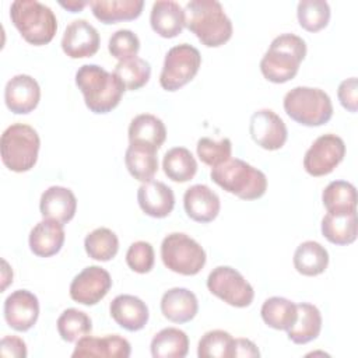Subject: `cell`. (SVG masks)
I'll return each mask as SVG.
<instances>
[{
  "mask_svg": "<svg viewBox=\"0 0 358 358\" xmlns=\"http://www.w3.org/2000/svg\"><path fill=\"white\" fill-rule=\"evenodd\" d=\"M345 144L341 137L333 133L319 136L308 148L303 157L305 171L315 178L329 175L344 159Z\"/></svg>",
  "mask_w": 358,
  "mask_h": 358,
  "instance_id": "obj_11",
  "label": "cell"
},
{
  "mask_svg": "<svg viewBox=\"0 0 358 358\" xmlns=\"http://www.w3.org/2000/svg\"><path fill=\"white\" fill-rule=\"evenodd\" d=\"M166 140V127L164 122L151 113H141L131 119L129 124V143L150 147L155 151Z\"/></svg>",
  "mask_w": 358,
  "mask_h": 358,
  "instance_id": "obj_25",
  "label": "cell"
},
{
  "mask_svg": "<svg viewBox=\"0 0 358 358\" xmlns=\"http://www.w3.org/2000/svg\"><path fill=\"white\" fill-rule=\"evenodd\" d=\"M183 207L190 220L207 224L217 218L221 203L218 194L207 185H193L183 194Z\"/></svg>",
  "mask_w": 358,
  "mask_h": 358,
  "instance_id": "obj_18",
  "label": "cell"
},
{
  "mask_svg": "<svg viewBox=\"0 0 358 358\" xmlns=\"http://www.w3.org/2000/svg\"><path fill=\"white\" fill-rule=\"evenodd\" d=\"M76 85L81 91L87 108L98 115L113 110L126 91L115 73H109L98 64L81 66L76 73Z\"/></svg>",
  "mask_w": 358,
  "mask_h": 358,
  "instance_id": "obj_2",
  "label": "cell"
},
{
  "mask_svg": "<svg viewBox=\"0 0 358 358\" xmlns=\"http://www.w3.org/2000/svg\"><path fill=\"white\" fill-rule=\"evenodd\" d=\"M108 50L119 62L136 57L140 50V39L130 29H117L109 38Z\"/></svg>",
  "mask_w": 358,
  "mask_h": 358,
  "instance_id": "obj_41",
  "label": "cell"
},
{
  "mask_svg": "<svg viewBox=\"0 0 358 358\" xmlns=\"http://www.w3.org/2000/svg\"><path fill=\"white\" fill-rule=\"evenodd\" d=\"M208 291L235 308H246L253 302L255 291L250 282L234 267L218 266L207 277Z\"/></svg>",
  "mask_w": 358,
  "mask_h": 358,
  "instance_id": "obj_10",
  "label": "cell"
},
{
  "mask_svg": "<svg viewBox=\"0 0 358 358\" xmlns=\"http://www.w3.org/2000/svg\"><path fill=\"white\" fill-rule=\"evenodd\" d=\"M210 178L221 189L242 200L260 199L267 190L266 175L239 158H229L227 162L211 168Z\"/></svg>",
  "mask_w": 358,
  "mask_h": 358,
  "instance_id": "obj_5",
  "label": "cell"
},
{
  "mask_svg": "<svg viewBox=\"0 0 358 358\" xmlns=\"http://www.w3.org/2000/svg\"><path fill=\"white\" fill-rule=\"evenodd\" d=\"M282 105L292 120L308 127L322 126L333 116L331 99L320 88L295 87L285 94Z\"/></svg>",
  "mask_w": 358,
  "mask_h": 358,
  "instance_id": "obj_7",
  "label": "cell"
},
{
  "mask_svg": "<svg viewBox=\"0 0 358 358\" xmlns=\"http://www.w3.org/2000/svg\"><path fill=\"white\" fill-rule=\"evenodd\" d=\"M165 175L178 183L189 182L197 172V161L185 147H173L168 150L162 159Z\"/></svg>",
  "mask_w": 358,
  "mask_h": 358,
  "instance_id": "obj_34",
  "label": "cell"
},
{
  "mask_svg": "<svg viewBox=\"0 0 358 358\" xmlns=\"http://www.w3.org/2000/svg\"><path fill=\"white\" fill-rule=\"evenodd\" d=\"M201 66V55L197 48L180 43L168 50L159 74V84L165 91L173 92L190 83Z\"/></svg>",
  "mask_w": 358,
  "mask_h": 358,
  "instance_id": "obj_9",
  "label": "cell"
},
{
  "mask_svg": "<svg viewBox=\"0 0 358 358\" xmlns=\"http://www.w3.org/2000/svg\"><path fill=\"white\" fill-rule=\"evenodd\" d=\"M161 312L164 317L172 323H187L197 315L199 301L190 289L175 287L164 292L161 298Z\"/></svg>",
  "mask_w": 358,
  "mask_h": 358,
  "instance_id": "obj_23",
  "label": "cell"
},
{
  "mask_svg": "<svg viewBox=\"0 0 358 358\" xmlns=\"http://www.w3.org/2000/svg\"><path fill=\"white\" fill-rule=\"evenodd\" d=\"M59 4L71 11V13H77V11H81L85 6L90 4V1H85V0H69V1H59Z\"/></svg>",
  "mask_w": 358,
  "mask_h": 358,
  "instance_id": "obj_46",
  "label": "cell"
},
{
  "mask_svg": "<svg viewBox=\"0 0 358 358\" xmlns=\"http://www.w3.org/2000/svg\"><path fill=\"white\" fill-rule=\"evenodd\" d=\"M185 27L207 48H218L232 36V22L217 0H190L185 6Z\"/></svg>",
  "mask_w": 358,
  "mask_h": 358,
  "instance_id": "obj_1",
  "label": "cell"
},
{
  "mask_svg": "<svg viewBox=\"0 0 358 358\" xmlns=\"http://www.w3.org/2000/svg\"><path fill=\"white\" fill-rule=\"evenodd\" d=\"M234 337L225 330H210L197 345L199 358H234Z\"/></svg>",
  "mask_w": 358,
  "mask_h": 358,
  "instance_id": "obj_39",
  "label": "cell"
},
{
  "mask_svg": "<svg viewBox=\"0 0 358 358\" xmlns=\"http://www.w3.org/2000/svg\"><path fill=\"white\" fill-rule=\"evenodd\" d=\"M197 157L200 161L211 168H215L231 158L232 154V143L228 137L215 141L208 137H201L196 145Z\"/></svg>",
  "mask_w": 358,
  "mask_h": 358,
  "instance_id": "obj_40",
  "label": "cell"
},
{
  "mask_svg": "<svg viewBox=\"0 0 358 358\" xmlns=\"http://www.w3.org/2000/svg\"><path fill=\"white\" fill-rule=\"evenodd\" d=\"M249 133L259 147L268 151L280 150L288 137L284 120L274 110L266 108L253 112L249 122Z\"/></svg>",
  "mask_w": 358,
  "mask_h": 358,
  "instance_id": "obj_13",
  "label": "cell"
},
{
  "mask_svg": "<svg viewBox=\"0 0 358 358\" xmlns=\"http://www.w3.org/2000/svg\"><path fill=\"white\" fill-rule=\"evenodd\" d=\"M0 352L11 358H25L28 354L25 341L17 336H4L0 341Z\"/></svg>",
  "mask_w": 358,
  "mask_h": 358,
  "instance_id": "obj_44",
  "label": "cell"
},
{
  "mask_svg": "<svg viewBox=\"0 0 358 358\" xmlns=\"http://www.w3.org/2000/svg\"><path fill=\"white\" fill-rule=\"evenodd\" d=\"M113 73L122 81L126 91H136L148 83L151 77V66L147 60L136 56L117 62Z\"/></svg>",
  "mask_w": 358,
  "mask_h": 358,
  "instance_id": "obj_36",
  "label": "cell"
},
{
  "mask_svg": "<svg viewBox=\"0 0 358 358\" xmlns=\"http://www.w3.org/2000/svg\"><path fill=\"white\" fill-rule=\"evenodd\" d=\"M337 96L344 109L351 113L358 110V81L357 77H350L340 83Z\"/></svg>",
  "mask_w": 358,
  "mask_h": 358,
  "instance_id": "obj_43",
  "label": "cell"
},
{
  "mask_svg": "<svg viewBox=\"0 0 358 358\" xmlns=\"http://www.w3.org/2000/svg\"><path fill=\"white\" fill-rule=\"evenodd\" d=\"M124 164L134 179L143 183L150 182L158 171L157 151L145 145L129 144L124 152Z\"/></svg>",
  "mask_w": 358,
  "mask_h": 358,
  "instance_id": "obj_30",
  "label": "cell"
},
{
  "mask_svg": "<svg viewBox=\"0 0 358 358\" xmlns=\"http://www.w3.org/2000/svg\"><path fill=\"white\" fill-rule=\"evenodd\" d=\"M131 354L130 343L119 334H106L103 337L83 336L77 340L73 358H127Z\"/></svg>",
  "mask_w": 358,
  "mask_h": 358,
  "instance_id": "obj_17",
  "label": "cell"
},
{
  "mask_svg": "<svg viewBox=\"0 0 358 358\" xmlns=\"http://www.w3.org/2000/svg\"><path fill=\"white\" fill-rule=\"evenodd\" d=\"M112 287L110 274L99 266L83 268L70 284V298L81 305L92 306L106 296Z\"/></svg>",
  "mask_w": 358,
  "mask_h": 358,
  "instance_id": "obj_12",
  "label": "cell"
},
{
  "mask_svg": "<svg viewBox=\"0 0 358 358\" xmlns=\"http://www.w3.org/2000/svg\"><path fill=\"white\" fill-rule=\"evenodd\" d=\"M296 309L298 317L292 327L287 330V336L295 344H306L320 334L322 313L315 305L308 302L296 303Z\"/></svg>",
  "mask_w": 358,
  "mask_h": 358,
  "instance_id": "obj_27",
  "label": "cell"
},
{
  "mask_svg": "<svg viewBox=\"0 0 358 358\" xmlns=\"http://www.w3.org/2000/svg\"><path fill=\"white\" fill-rule=\"evenodd\" d=\"M322 235L334 245H350L357 239V213L331 214L322 218Z\"/></svg>",
  "mask_w": 358,
  "mask_h": 358,
  "instance_id": "obj_29",
  "label": "cell"
},
{
  "mask_svg": "<svg viewBox=\"0 0 358 358\" xmlns=\"http://www.w3.org/2000/svg\"><path fill=\"white\" fill-rule=\"evenodd\" d=\"M41 147L38 131L25 123L8 126L0 138L1 161L13 172L31 171L36 161Z\"/></svg>",
  "mask_w": 358,
  "mask_h": 358,
  "instance_id": "obj_6",
  "label": "cell"
},
{
  "mask_svg": "<svg viewBox=\"0 0 358 358\" xmlns=\"http://www.w3.org/2000/svg\"><path fill=\"white\" fill-rule=\"evenodd\" d=\"M150 348L154 358H185L189 352V337L180 329L165 327L152 337Z\"/></svg>",
  "mask_w": 358,
  "mask_h": 358,
  "instance_id": "obj_31",
  "label": "cell"
},
{
  "mask_svg": "<svg viewBox=\"0 0 358 358\" xmlns=\"http://www.w3.org/2000/svg\"><path fill=\"white\" fill-rule=\"evenodd\" d=\"M66 239L63 224L43 218L29 232L31 252L38 257H50L60 252Z\"/></svg>",
  "mask_w": 358,
  "mask_h": 358,
  "instance_id": "obj_22",
  "label": "cell"
},
{
  "mask_svg": "<svg viewBox=\"0 0 358 358\" xmlns=\"http://www.w3.org/2000/svg\"><path fill=\"white\" fill-rule=\"evenodd\" d=\"M306 56V42L295 34L275 36L260 60L263 77L274 84L292 80Z\"/></svg>",
  "mask_w": 358,
  "mask_h": 358,
  "instance_id": "obj_3",
  "label": "cell"
},
{
  "mask_svg": "<svg viewBox=\"0 0 358 358\" xmlns=\"http://www.w3.org/2000/svg\"><path fill=\"white\" fill-rule=\"evenodd\" d=\"M150 24L159 36L175 38L185 28V10L176 1L158 0L152 4Z\"/></svg>",
  "mask_w": 358,
  "mask_h": 358,
  "instance_id": "obj_24",
  "label": "cell"
},
{
  "mask_svg": "<svg viewBox=\"0 0 358 358\" xmlns=\"http://www.w3.org/2000/svg\"><path fill=\"white\" fill-rule=\"evenodd\" d=\"M299 25L308 32H317L330 21V6L324 0H301L296 7Z\"/></svg>",
  "mask_w": 358,
  "mask_h": 358,
  "instance_id": "obj_37",
  "label": "cell"
},
{
  "mask_svg": "<svg viewBox=\"0 0 358 358\" xmlns=\"http://www.w3.org/2000/svg\"><path fill=\"white\" fill-rule=\"evenodd\" d=\"M94 17L103 24L131 21L140 17L143 0H94L90 1Z\"/></svg>",
  "mask_w": 358,
  "mask_h": 358,
  "instance_id": "obj_26",
  "label": "cell"
},
{
  "mask_svg": "<svg viewBox=\"0 0 358 358\" xmlns=\"http://www.w3.org/2000/svg\"><path fill=\"white\" fill-rule=\"evenodd\" d=\"M329 266V252L316 241L302 242L294 253L295 270L306 277H315L326 271Z\"/></svg>",
  "mask_w": 358,
  "mask_h": 358,
  "instance_id": "obj_28",
  "label": "cell"
},
{
  "mask_svg": "<svg viewBox=\"0 0 358 358\" xmlns=\"http://www.w3.org/2000/svg\"><path fill=\"white\" fill-rule=\"evenodd\" d=\"M109 312L110 317L127 331L141 330L150 317L145 302L138 296L129 294L115 296L109 305Z\"/></svg>",
  "mask_w": 358,
  "mask_h": 358,
  "instance_id": "obj_20",
  "label": "cell"
},
{
  "mask_svg": "<svg viewBox=\"0 0 358 358\" xmlns=\"http://www.w3.org/2000/svg\"><path fill=\"white\" fill-rule=\"evenodd\" d=\"M41 101L38 81L28 74H17L10 78L4 88L6 106L15 115L31 113Z\"/></svg>",
  "mask_w": 358,
  "mask_h": 358,
  "instance_id": "obj_16",
  "label": "cell"
},
{
  "mask_svg": "<svg viewBox=\"0 0 358 358\" xmlns=\"http://www.w3.org/2000/svg\"><path fill=\"white\" fill-rule=\"evenodd\" d=\"M322 201L327 213L331 214L357 213L355 186L345 180H333L324 187Z\"/></svg>",
  "mask_w": 358,
  "mask_h": 358,
  "instance_id": "obj_32",
  "label": "cell"
},
{
  "mask_svg": "<svg viewBox=\"0 0 358 358\" xmlns=\"http://www.w3.org/2000/svg\"><path fill=\"white\" fill-rule=\"evenodd\" d=\"M137 201L144 214L152 218H165L175 207V194L164 182L150 180L138 187Z\"/></svg>",
  "mask_w": 358,
  "mask_h": 358,
  "instance_id": "obj_19",
  "label": "cell"
},
{
  "mask_svg": "<svg viewBox=\"0 0 358 358\" xmlns=\"http://www.w3.org/2000/svg\"><path fill=\"white\" fill-rule=\"evenodd\" d=\"M10 18L21 36L34 46L48 45L57 31V20L52 8L36 0L13 1Z\"/></svg>",
  "mask_w": 358,
  "mask_h": 358,
  "instance_id": "obj_4",
  "label": "cell"
},
{
  "mask_svg": "<svg viewBox=\"0 0 358 358\" xmlns=\"http://www.w3.org/2000/svg\"><path fill=\"white\" fill-rule=\"evenodd\" d=\"M101 38L96 28L87 20H74L64 29L62 49L71 59L94 56L99 49Z\"/></svg>",
  "mask_w": 358,
  "mask_h": 358,
  "instance_id": "obj_15",
  "label": "cell"
},
{
  "mask_svg": "<svg viewBox=\"0 0 358 358\" xmlns=\"http://www.w3.org/2000/svg\"><path fill=\"white\" fill-rule=\"evenodd\" d=\"M6 323L17 331H28L39 317V301L35 294L28 289H17L11 292L3 306Z\"/></svg>",
  "mask_w": 358,
  "mask_h": 358,
  "instance_id": "obj_14",
  "label": "cell"
},
{
  "mask_svg": "<svg viewBox=\"0 0 358 358\" xmlns=\"http://www.w3.org/2000/svg\"><path fill=\"white\" fill-rule=\"evenodd\" d=\"M234 357L255 358L260 357V351L256 344L249 338H235L234 340Z\"/></svg>",
  "mask_w": 358,
  "mask_h": 358,
  "instance_id": "obj_45",
  "label": "cell"
},
{
  "mask_svg": "<svg viewBox=\"0 0 358 358\" xmlns=\"http://www.w3.org/2000/svg\"><path fill=\"white\" fill-rule=\"evenodd\" d=\"M57 331L62 340L67 343L77 341L83 336H87L92 330L91 317L76 308H69L62 312L57 319Z\"/></svg>",
  "mask_w": 358,
  "mask_h": 358,
  "instance_id": "obj_38",
  "label": "cell"
},
{
  "mask_svg": "<svg viewBox=\"0 0 358 358\" xmlns=\"http://www.w3.org/2000/svg\"><path fill=\"white\" fill-rule=\"evenodd\" d=\"M84 249L91 259L109 262L117 255L119 239L112 229L101 227L85 236Z\"/></svg>",
  "mask_w": 358,
  "mask_h": 358,
  "instance_id": "obj_35",
  "label": "cell"
},
{
  "mask_svg": "<svg viewBox=\"0 0 358 358\" xmlns=\"http://www.w3.org/2000/svg\"><path fill=\"white\" fill-rule=\"evenodd\" d=\"M263 322L275 330H288L298 317L296 303L282 296L267 298L260 309Z\"/></svg>",
  "mask_w": 358,
  "mask_h": 358,
  "instance_id": "obj_33",
  "label": "cell"
},
{
  "mask_svg": "<svg viewBox=\"0 0 358 358\" xmlns=\"http://www.w3.org/2000/svg\"><path fill=\"white\" fill-rule=\"evenodd\" d=\"M39 210L43 218L55 220L64 225L76 215L77 199L69 187L50 186L41 196Z\"/></svg>",
  "mask_w": 358,
  "mask_h": 358,
  "instance_id": "obj_21",
  "label": "cell"
},
{
  "mask_svg": "<svg viewBox=\"0 0 358 358\" xmlns=\"http://www.w3.org/2000/svg\"><path fill=\"white\" fill-rule=\"evenodd\" d=\"M126 263L133 271L138 274L150 273L155 263L152 245L145 241L133 242L126 252Z\"/></svg>",
  "mask_w": 358,
  "mask_h": 358,
  "instance_id": "obj_42",
  "label": "cell"
},
{
  "mask_svg": "<svg viewBox=\"0 0 358 358\" xmlns=\"http://www.w3.org/2000/svg\"><path fill=\"white\" fill-rule=\"evenodd\" d=\"M161 259L166 268L182 275H196L206 266L203 246L183 232L166 235L161 243Z\"/></svg>",
  "mask_w": 358,
  "mask_h": 358,
  "instance_id": "obj_8",
  "label": "cell"
}]
</instances>
